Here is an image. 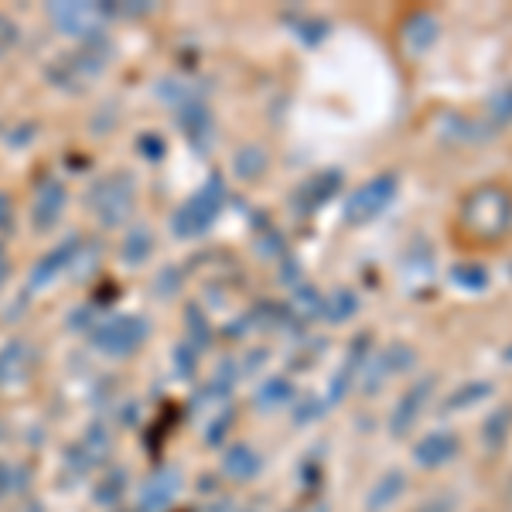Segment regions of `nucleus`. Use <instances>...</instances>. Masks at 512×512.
I'll use <instances>...</instances> for the list:
<instances>
[{"label":"nucleus","mask_w":512,"mask_h":512,"mask_svg":"<svg viewBox=\"0 0 512 512\" xmlns=\"http://www.w3.org/2000/svg\"><path fill=\"white\" fill-rule=\"evenodd\" d=\"M14 41H18V28H14L11 18H4V14H0V55L11 52Z\"/></svg>","instance_id":"4be33fe9"},{"label":"nucleus","mask_w":512,"mask_h":512,"mask_svg":"<svg viewBox=\"0 0 512 512\" xmlns=\"http://www.w3.org/2000/svg\"><path fill=\"white\" fill-rule=\"evenodd\" d=\"M492 393H495V383H489V379H475V383L454 386V390L441 400V417L465 414V410H472V407H478V403L489 400Z\"/></svg>","instance_id":"ddd939ff"},{"label":"nucleus","mask_w":512,"mask_h":512,"mask_svg":"<svg viewBox=\"0 0 512 512\" xmlns=\"http://www.w3.org/2000/svg\"><path fill=\"white\" fill-rule=\"evenodd\" d=\"M24 373H28V349L18 342H11L4 352H0V386L21 383Z\"/></svg>","instance_id":"a211bd4d"},{"label":"nucleus","mask_w":512,"mask_h":512,"mask_svg":"<svg viewBox=\"0 0 512 512\" xmlns=\"http://www.w3.org/2000/svg\"><path fill=\"white\" fill-rule=\"evenodd\" d=\"M451 284L461 287V291L482 294V291H489L492 274H489V267H482V263H454V267H451Z\"/></svg>","instance_id":"f3484780"},{"label":"nucleus","mask_w":512,"mask_h":512,"mask_svg":"<svg viewBox=\"0 0 512 512\" xmlns=\"http://www.w3.org/2000/svg\"><path fill=\"white\" fill-rule=\"evenodd\" d=\"M461 451V437L454 431H431L414 444L410 458L420 472H437V468H448Z\"/></svg>","instance_id":"0eeeda50"},{"label":"nucleus","mask_w":512,"mask_h":512,"mask_svg":"<svg viewBox=\"0 0 512 512\" xmlns=\"http://www.w3.org/2000/svg\"><path fill=\"white\" fill-rule=\"evenodd\" d=\"M396 195H400V175H396V171H383V175L362 181V185L345 198L342 216L349 226H369V222H376L390 209L396 202Z\"/></svg>","instance_id":"f03ea898"},{"label":"nucleus","mask_w":512,"mask_h":512,"mask_svg":"<svg viewBox=\"0 0 512 512\" xmlns=\"http://www.w3.org/2000/svg\"><path fill=\"white\" fill-rule=\"evenodd\" d=\"M222 205H226V185H222L219 175H212L205 181L198 192L188 198L185 205L175 212V219H171V229H175V236L181 239H192V236H202L212 229V222L219 219Z\"/></svg>","instance_id":"7ed1b4c3"},{"label":"nucleus","mask_w":512,"mask_h":512,"mask_svg":"<svg viewBox=\"0 0 512 512\" xmlns=\"http://www.w3.org/2000/svg\"><path fill=\"white\" fill-rule=\"evenodd\" d=\"M134 195H137V188L127 175H110L93 185L89 205H93V212L103 226H120V222H127L130 212H134Z\"/></svg>","instance_id":"20e7f679"},{"label":"nucleus","mask_w":512,"mask_h":512,"mask_svg":"<svg viewBox=\"0 0 512 512\" xmlns=\"http://www.w3.org/2000/svg\"><path fill=\"white\" fill-rule=\"evenodd\" d=\"M62 209H65V188L55 178L41 181L35 198H31V219H35V226L41 233L52 229V222L62 216Z\"/></svg>","instance_id":"9d476101"},{"label":"nucleus","mask_w":512,"mask_h":512,"mask_svg":"<svg viewBox=\"0 0 512 512\" xmlns=\"http://www.w3.org/2000/svg\"><path fill=\"white\" fill-rule=\"evenodd\" d=\"M7 270H11V263H7V260H4V253H0V284L7 280Z\"/></svg>","instance_id":"b1692460"},{"label":"nucleus","mask_w":512,"mask_h":512,"mask_svg":"<svg viewBox=\"0 0 512 512\" xmlns=\"http://www.w3.org/2000/svg\"><path fill=\"white\" fill-rule=\"evenodd\" d=\"M437 38H441V24H437L434 14L417 11L403 21V48H407L410 55L431 52V48L437 45Z\"/></svg>","instance_id":"1a4fd4ad"},{"label":"nucleus","mask_w":512,"mask_h":512,"mask_svg":"<svg viewBox=\"0 0 512 512\" xmlns=\"http://www.w3.org/2000/svg\"><path fill=\"white\" fill-rule=\"evenodd\" d=\"M485 123L499 134V130H506L512 123V82H502V86H495L489 99H485Z\"/></svg>","instance_id":"dca6fc26"},{"label":"nucleus","mask_w":512,"mask_h":512,"mask_svg":"<svg viewBox=\"0 0 512 512\" xmlns=\"http://www.w3.org/2000/svg\"><path fill=\"white\" fill-rule=\"evenodd\" d=\"M291 396H294L291 383L287 379H274V383H267L260 390V407H284Z\"/></svg>","instance_id":"412c9836"},{"label":"nucleus","mask_w":512,"mask_h":512,"mask_svg":"<svg viewBox=\"0 0 512 512\" xmlns=\"http://www.w3.org/2000/svg\"><path fill=\"white\" fill-rule=\"evenodd\" d=\"M11 219H14V205H11V198L0 192V229L11 226Z\"/></svg>","instance_id":"5701e85b"},{"label":"nucleus","mask_w":512,"mask_h":512,"mask_svg":"<svg viewBox=\"0 0 512 512\" xmlns=\"http://www.w3.org/2000/svg\"><path fill=\"white\" fill-rule=\"evenodd\" d=\"M502 362H506V366H512V342L506 345V349H502Z\"/></svg>","instance_id":"393cba45"},{"label":"nucleus","mask_w":512,"mask_h":512,"mask_svg":"<svg viewBox=\"0 0 512 512\" xmlns=\"http://www.w3.org/2000/svg\"><path fill=\"white\" fill-rule=\"evenodd\" d=\"M461 229L478 243H499L512 233V195L499 185H482L461 202Z\"/></svg>","instance_id":"f257e3e1"},{"label":"nucleus","mask_w":512,"mask_h":512,"mask_svg":"<svg viewBox=\"0 0 512 512\" xmlns=\"http://www.w3.org/2000/svg\"><path fill=\"white\" fill-rule=\"evenodd\" d=\"M76 246L79 243H65L52 256H45V260L35 267V274H31V287L38 291V287H48L52 280H59V274H65V267H69L72 256H76Z\"/></svg>","instance_id":"2eb2a0df"},{"label":"nucleus","mask_w":512,"mask_h":512,"mask_svg":"<svg viewBox=\"0 0 512 512\" xmlns=\"http://www.w3.org/2000/svg\"><path fill=\"white\" fill-rule=\"evenodd\" d=\"M512 434V407H495L489 417L482 420V444L485 451H502Z\"/></svg>","instance_id":"4468645a"},{"label":"nucleus","mask_w":512,"mask_h":512,"mask_svg":"<svg viewBox=\"0 0 512 512\" xmlns=\"http://www.w3.org/2000/svg\"><path fill=\"white\" fill-rule=\"evenodd\" d=\"M434 383H437L434 376H420L417 383H410L407 390H403V396L396 400V407L390 414V434L393 437H407L410 434V427L417 424L420 414H424V407H427V400H431Z\"/></svg>","instance_id":"423d86ee"},{"label":"nucleus","mask_w":512,"mask_h":512,"mask_svg":"<svg viewBox=\"0 0 512 512\" xmlns=\"http://www.w3.org/2000/svg\"><path fill=\"white\" fill-rule=\"evenodd\" d=\"M226 472L239 478V482H246V478H253L260 472V458H256V451L250 444H236V448L226 454Z\"/></svg>","instance_id":"6ab92c4d"},{"label":"nucleus","mask_w":512,"mask_h":512,"mask_svg":"<svg viewBox=\"0 0 512 512\" xmlns=\"http://www.w3.org/2000/svg\"><path fill=\"white\" fill-rule=\"evenodd\" d=\"M410 489V478L403 468H390V472H383L376 478V485L369 489V499H366V509L369 512H383V509H390L396 506V502L407 495Z\"/></svg>","instance_id":"9b49d317"},{"label":"nucleus","mask_w":512,"mask_h":512,"mask_svg":"<svg viewBox=\"0 0 512 512\" xmlns=\"http://www.w3.org/2000/svg\"><path fill=\"white\" fill-rule=\"evenodd\" d=\"M103 7L99 4H52L48 7V18H52L55 28L62 31V35H93L99 28V21H103Z\"/></svg>","instance_id":"6e6552de"},{"label":"nucleus","mask_w":512,"mask_h":512,"mask_svg":"<svg viewBox=\"0 0 512 512\" xmlns=\"http://www.w3.org/2000/svg\"><path fill=\"white\" fill-rule=\"evenodd\" d=\"M355 311H359V297H355L352 291H338L335 297H328L325 301L321 315H325L328 321H345V318H352Z\"/></svg>","instance_id":"aec40b11"},{"label":"nucleus","mask_w":512,"mask_h":512,"mask_svg":"<svg viewBox=\"0 0 512 512\" xmlns=\"http://www.w3.org/2000/svg\"><path fill=\"white\" fill-rule=\"evenodd\" d=\"M147 338V321L137 318V315H117L93 332V342L99 352L113 355V359H127L134 355Z\"/></svg>","instance_id":"39448f33"},{"label":"nucleus","mask_w":512,"mask_h":512,"mask_svg":"<svg viewBox=\"0 0 512 512\" xmlns=\"http://www.w3.org/2000/svg\"><path fill=\"white\" fill-rule=\"evenodd\" d=\"M338 188H342V171H318L315 178H308L297 188V209L301 212H315L318 205H325Z\"/></svg>","instance_id":"f8f14e48"}]
</instances>
